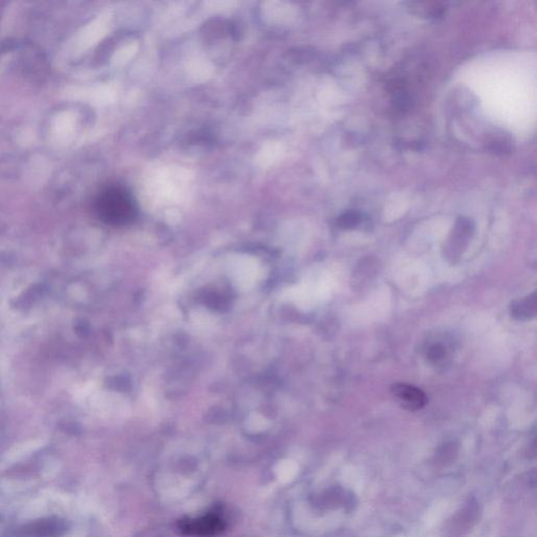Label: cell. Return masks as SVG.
<instances>
[{"mask_svg":"<svg viewBox=\"0 0 537 537\" xmlns=\"http://www.w3.org/2000/svg\"><path fill=\"white\" fill-rule=\"evenodd\" d=\"M391 393L404 408L412 412L421 410L428 402L427 395L422 389L410 384H393Z\"/></svg>","mask_w":537,"mask_h":537,"instance_id":"obj_3","label":"cell"},{"mask_svg":"<svg viewBox=\"0 0 537 537\" xmlns=\"http://www.w3.org/2000/svg\"><path fill=\"white\" fill-rule=\"evenodd\" d=\"M183 534L195 537H213L223 532L225 524L217 515H205L180 523Z\"/></svg>","mask_w":537,"mask_h":537,"instance_id":"obj_2","label":"cell"},{"mask_svg":"<svg viewBox=\"0 0 537 537\" xmlns=\"http://www.w3.org/2000/svg\"><path fill=\"white\" fill-rule=\"evenodd\" d=\"M473 231V223L469 219H458L456 228H454V236L450 239L449 245L447 247V256L451 260V262H454L456 258H460Z\"/></svg>","mask_w":537,"mask_h":537,"instance_id":"obj_4","label":"cell"},{"mask_svg":"<svg viewBox=\"0 0 537 537\" xmlns=\"http://www.w3.org/2000/svg\"><path fill=\"white\" fill-rule=\"evenodd\" d=\"M445 356V349L440 345H432L429 350H428L427 357L432 362H437V361L441 360Z\"/></svg>","mask_w":537,"mask_h":537,"instance_id":"obj_7","label":"cell"},{"mask_svg":"<svg viewBox=\"0 0 537 537\" xmlns=\"http://www.w3.org/2000/svg\"><path fill=\"white\" fill-rule=\"evenodd\" d=\"M361 221V214L357 211H349L341 215L338 219V225L343 229H353L357 227Z\"/></svg>","mask_w":537,"mask_h":537,"instance_id":"obj_6","label":"cell"},{"mask_svg":"<svg viewBox=\"0 0 537 537\" xmlns=\"http://www.w3.org/2000/svg\"><path fill=\"white\" fill-rule=\"evenodd\" d=\"M93 211L104 223L124 225L134 219L137 206L129 191L118 185H112L96 195Z\"/></svg>","mask_w":537,"mask_h":537,"instance_id":"obj_1","label":"cell"},{"mask_svg":"<svg viewBox=\"0 0 537 537\" xmlns=\"http://www.w3.org/2000/svg\"><path fill=\"white\" fill-rule=\"evenodd\" d=\"M511 316L519 321H530L537 314L536 293L528 295L521 299L515 300L511 304Z\"/></svg>","mask_w":537,"mask_h":537,"instance_id":"obj_5","label":"cell"}]
</instances>
